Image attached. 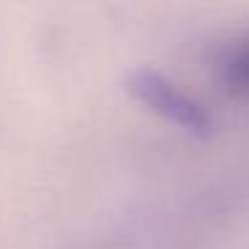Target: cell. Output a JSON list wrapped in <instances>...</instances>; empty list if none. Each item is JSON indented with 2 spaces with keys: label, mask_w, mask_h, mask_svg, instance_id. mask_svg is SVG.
Instances as JSON below:
<instances>
[{
  "label": "cell",
  "mask_w": 249,
  "mask_h": 249,
  "mask_svg": "<svg viewBox=\"0 0 249 249\" xmlns=\"http://www.w3.org/2000/svg\"><path fill=\"white\" fill-rule=\"evenodd\" d=\"M220 81L236 97H249V38H241L220 56Z\"/></svg>",
  "instance_id": "7a4b0ae2"
},
{
  "label": "cell",
  "mask_w": 249,
  "mask_h": 249,
  "mask_svg": "<svg viewBox=\"0 0 249 249\" xmlns=\"http://www.w3.org/2000/svg\"><path fill=\"white\" fill-rule=\"evenodd\" d=\"M126 89H129V94L137 102L150 107L153 113L166 118L169 124L179 126V129L190 131V134H198V137H204L209 131V115H206V110L196 99H190L185 91H179L172 81L158 75V72L134 70L126 78Z\"/></svg>",
  "instance_id": "6da1fadb"
}]
</instances>
